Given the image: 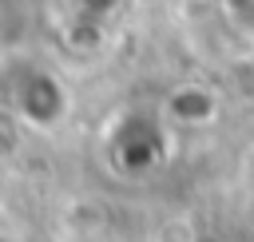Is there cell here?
<instances>
[{"label": "cell", "mask_w": 254, "mask_h": 242, "mask_svg": "<svg viewBox=\"0 0 254 242\" xmlns=\"http://www.w3.org/2000/svg\"><path fill=\"white\" fill-rule=\"evenodd\" d=\"M12 107H16L32 127H52V123L64 115L67 95H64V87H60L48 71L24 67V71L12 79Z\"/></svg>", "instance_id": "1"}, {"label": "cell", "mask_w": 254, "mask_h": 242, "mask_svg": "<svg viewBox=\"0 0 254 242\" xmlns=\"http://www.w3.org/2000/svg\"><path fill=\"white\" fill-rule=\"evenodd\" d=\"M115 159L123 171H147L163 159V131L147 115H127L115 131Z\"/></svg>", "instance_id": "2"}, {"label": "cell", "mask_w": 254, "mask_h": 242, "mask_svg": "<svg viewBox=\"0 0 254 242\" xmlns=\"http://www.w3.org/2000/svg\"><path fill=\"white\" fill-rule=\"evenodd\" d=\"M171 111L187 123H206L214 115V95L202 91V87H183V91L171 95Z\"/></svg>", "instance_id": "3"}, {"label": "cell", "mask_w": 254, "mask_h": 242, "mask_svg": "<svg viewBox=\"0 0 254 242\" xmlns=\"http://www.w3.org/2000/svg\"><path fill=\"white\" fill-rule=\"evenodd\" d=\"M71 4H75V12H79L87 24H99V20H103V16H111L123 0H71Z\"/></svg>", "instance_id": "4"}, {"label": "cell", "mask_w": 254, "mask_h": 242, "mask_svg": "<svg viewBox=\"0 0 254 242\" xmlns=\"http://www.w3.org/2000/svg\"><path fill=\"white\" fill-rule=\"evenodd\" d=\"M222 4H226V12H230L234 24H242V28L254 32V0H222Z\"/></svg>", "instance_id": "5"}]
</instances>
